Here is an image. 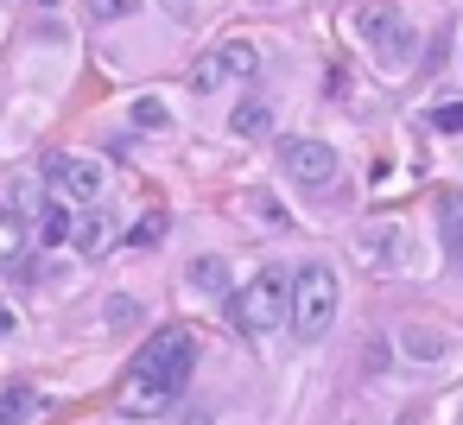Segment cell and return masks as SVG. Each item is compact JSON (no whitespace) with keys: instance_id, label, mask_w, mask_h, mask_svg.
I'll return each instance as SVG.
<instances>
[{"instance_id":"6da1fadb","label":"cell","mask_w":463,"mask_h":425,"mask_svg":"<svg viewBox=\"0 0 463 425\" xmlns=\"http://www.w3.org/2000/svg\"><path fill=\"white\" fill-rule=\"evenodd\" d=\"M191 368H197L191 330H159V336L134 355V368L121 374L115 412H121V419H159V412H172L178 393H184V381H191Z\"/></svg>"},{"instance_id":"7a4b0ae2","label":"cell","mask_w":463,"mask_h":425,"mask_svg":"<svg viewBox=\"0 0 463 425\" xmlns=\"http://www.w3.org/2000/svg\"><path fill=\"white\" fill-rule=\"evenodd\" d=\"M336 305H343V279H336V267H330V260H305V267L292 273V298H286V311H292V330H298L305 343L330 336V324H336Z\"/></svg>"},{"instance_id":"3957f363","label":"cell","mask_w":463,"mask_h":425,"mask_svg":"<svg viewBox=\"0 0 463 425\" xmlns=\"http://www.w3.org/2000/svg\"><path fill=\"white\" fill-rule=\"evenodd\" d=\"M286 298H292V279H286L279 267H260V273L229 298V324H235L241 336H267V330H279Z\"/></svg>"},{"instance_id":"277c9868","label":"cell","mask_w":463,"mask_h":425,"mask_svg":"<svg viewBox=\"0 0 463 425\" xmlns=\"http://www.w3.org/2000/svg\"><path fill=\"white\" fill-rule=\"evenodd\" d=\"M349 33H355L387 71H400V64L412 58V33H406V20H400L393 0H362V7L349 14Z\"/></svg>"},{"instance_id":"5b68a950","label":"cell","mask_w":463,"mask_h":425,"mask_svg":"<svg viewBox=\"0 0 463 425\" xmlns=\"http://www.w3.org/2000/svg\"><path fill=\"white\" fill-rule=\"evenodd\" d=\"M248 77H260V52L248 45V39H222L210 58H197V71H191V83L210 96V90H222V83H248Z\"/></svg>"},{"instance_id":"8992f818","label":"cell","mask_w":463,"mask_h":425,"mask_svg":"<svg viewBox=\"0 0 463 425\" xmlns=\"http://www.w3.org/2000/svg\"><path fill=\"white\" fill-rule=\"evenodd\" d=\"M45 178L64 203H102V191H109V172L77 153H45Z\"/></svg>"},{"instance_id":"52a82bcc","label":"cell","mask_w":463,"mask_h":425,"mask_svg":"<svg viewBox=\"0 0 463 425\" xmlns=\"http://www.w3.org/2000/svg\"><path fill=\"white\" fill-rule=\"evenodd\" d=\"M279 165H286V178H292L298 191H311V197H324V191L336 184V153H330L324 140H286V146H279Z\"/></svg>"},{"instance_id":"ba28073f","label":"cell","mask_w":463,"mask_h":425,"mask_svg":"<svg viewBox=\"0 0 463 425\" xmlns=\"http://www.w3.org/2000/svg\"><path fill=\"white\" fill-rule=\"evenodd\" d=\"M33 235H39L45 248H71V241H77L71 203H64V197H45V203H39V216H33Z\"/></svg>"},{"instance_id":"9c48e42d","label":"cell","mask_w":463,"mask_h":425,"mask_svg":"<svg viewBox=\"0 0 463 425\" xmlns=\"http://www.w3.org/2000/svg\"><path fill=\"white\" fill-rule=\"evenodd\" d=\"M26 241H33L26 216L20 210H0V267H20L26 260Z\"/></svg>"},{"instance_id":"30bf717a","label":"cell","mask_w":463,"mask_h":425,"mask_svg":"<svg viewBox=\"0 0 463 425\" xmlns=\"http://www.w3.org/2000/svg\"><path fill=\"white\" fill-rule=\"evenodd\" d=\"M184 279H191L197 292H210V298H222V292H229V267H222L216 254H197V260L184 267Z\"/></svg>"},{"instance_id":"8fae6325","label":"cell","mask_w":463,"mask_h":425,"mask_svg":"<svg viewBox=\"0 0 463 425\" xmlns=\"http://www.w3.org/2000/svg\"><path fill=\"white\" fill-rule=\"evenodd\" d=\"M229 128H235L241 140H260V134L273 128V109H267V102H241V109L229 115Z\"/></svg>"},{"instance_id":"7c38bea8","label":"cell","mask_w":463,"mask_h":425,"mask_svg":"<svg viewBox=\"0 0 463 425\" xmlns=\"http://www.w3.org/2000/svg\"><path fill=\"white\" fill-rule=\"evenodd\" d=\"M33 412H39L33 387H7V393H0V425H26Z\"/></svg>"},{"instance_id":"4fadbf2b","label":"cell","mask_w":463,"mask_h":425,"mask_svg":"<svg viewBox=\"0 0 463 425\" xmlns=\"http://www.w3.org/2000/svg\"><path fill=\"white\" fill-rule=\"evenodd\" d=\"M165 241V210H146L134 229H128V248H159Z\"/></svg>"},{"instance_id":"5bb4252c","label":"cell","mask_w":463,"mask_h":425,"mask_svg":"<svg viewBox=\"0 0 463 425\" xmlns=\"http://www.w3.org/2000/svg\"><path fill=\"white\" fill-rule=\"evenodd\" d=\"M83 7H90L96 26H115V20H134L140 14V0H83Z\"/></svg>"},{"instance_id":"9a60e30c","label":"cell","mask_w":463,"mask_h":425,"mask_svg":"<svg viewBox=\"0 0 463 425\" xmlns=\"http://www.w3.org/2000/svg\"><path fill=\"white\" fill-rule=\"evenodd\" d=\"M134 128H146V134H159V128H172V109H165L159 96H140V102H134Z\"/></svg>"},{"instance_id":"2e32d148","label":"cell","mask_w":463,"mask_h":425,"mask_svg":"<svg viewBox=\"0 0 463 425\" xmlns=\"http://www.w3.org/2000/svg\"><path fill=\"white\" fill-rule=\"evenodd\" d=\"M400 349H406V355H419V362H438V355H444V336H431V330H406V336H400Z\"/></svg>"},{"instance_id":"e0dca14e","label":"cell","mask_w":463,"mask_h":425,"mask_svg":"<svg viewBox=\"0 0 463 425\" xmlns=\"http://www.w3.org/2000/svg\"><path fill=\"white\" fill-rule=\"evenodd\" d=\"M425 128H438V134H463V102H438V109L425 115Z\"/></svg>"},{"instance_id":"ac0fdd59","label":"cell","mask_w":463,"mask_h":425,"mask_svg":"<svg viewBox=\"0 0 463 425\" xmlns=\"http://www.w3.org/2000/svg\"><path fill=\"white\" fill-rule=\"evenodd\" d=\"M102 229H109V222H83V235H77V241H83L90 254H102V248H109V235H102Z\"/></svg>"},{"instance_id":"d6986e66","label":"cell","mask_w":463,"mask_h":425,"mask_svg":"<svg viewBox=\"0 0 463 425\" xmlns=\"http://www.w3.org/2000/svg\"><path fill=\"white\" fill-rule=\"evenodd\" d=\"M102 317H109V324H134V317H140V311H134V305H128V298H109V311H102Z\"/></svg>"},{"instance_id":"ffe728a7","label":"cell","mask_w":463,"mask_h":425,"mask_svg":"<svg viewBox=\"0 0 463 425\" xmlns=\"http://www.w3.org/2000/svg\"><path fill=\"white\" fill-rule=\"evenodd\" d=\"M450 260H457V273H463V229L450 235Z\"/></svg>"},{"instance_id":"44dd1931","label":"cell","mask_w":463,"mask_h":425,"mask_svg":"<svg viewBox=\"0 0 463 425\" xmlns=\"http://www.w3.org/2000/svg\"><path fill=\"white\" fill-rule=\"evenodd\" d=\"M184 425H216V419L210 412H184Z\"/></svg>"}]
</instances>
